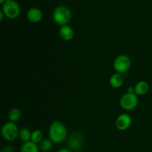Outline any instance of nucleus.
Here are the masks:
<instances>
[{"label":"nucleus","instance_id":"obj_1","mask_svg":"<svg viewBox=\"0 0 152 152\" xmlns=\"http://www.w3.org/2000/svg\"><path fill=\"white\" fill-rule=\"evenodd\" d=\"M49 137L53 143H61L67 137V129L63 123L54 121L49 128Z\"/></svg>","mask_w":152,"mask_h":152},{"label":"nucleus","instance_id":"obj_2","mask_svg":"<svg viewBox=\"0 0 152 152\" xmlns=\"http://www.w3.org/2000/svg\"><path fill=\"white\" fill-rule=\"evenodd\" d=\"M72 13L68 7L60 5L56 7L53 12V19L58 25H65L71 21Z\"/></svg>","mask_w":152,"mask_h":152},{"label":"nucleus","instance_id":"obj_3","mask_svg":"<svg viewBox=\"0 0 152 152\" xmlns=\"http://www.w3.org/2000/svg\"><path fill=\"white\" fill-rule=\"evenodd\" d=\"M1 10L6 17L12 19L17 18L21 13L20 6L15 0H6Z\"/></svg>","mask_w":152,"mask_h":152},{"label":"nucleus","instance_id":"obj_4","mask_svg":"<svg viewBox=\"0 0 152 152\" xmlns=\"http://www.w3.org/2000/svg\"><path fill=\"white\" fill-rule=\"evenodd\" d=\"M19 129L17 126L13 122H7L3 125L1 128V136L5 140L13 141L19 136Z\"/></svg>","mask_w":152,"mask_h":152},{"label":"nucleus","instance_id":"obj_5","mask_svg":"<svg viewBox=\"0 0 152 152\" xmlns=\"http://www.w3.org/2000/svg\"><path fill=\"white\" fill-rule=\"evenodd\" d=\"M113 65H114V68L117 71V73L123 74L127 72L129 68H131L132 61L129 56L121 54L114 59Z\"/></svg>","mask_w":152,"mask_h":152},{"label":"nucleus","instance_id":"obj_6","mask_svg":"<svg viewBox=\"0 0 152 152\" xmlns=\"http://www.w3.org/2000/svg\"><path fill=\"white\" fill-rule=\"evenodd\" d=\"M120 106L126 111L133 110L137 106L138 97L135 93H129L123 94L120 101Z\"/></svg>","mask_w":152,"mask_h":152},{"label":"nucleus","instance_id":"obj_7","mask_svg":"<svg viewBox=\"0 0 152 152\" xmlns=\"http://www.w3.org/2000/svg\"><path fill=\"white\" fill-rule=\"evenodd\" d=\"M132 117L129 114H122L116 120V127L120 131H126L132 125Z\"/></svg>","mask_w":152,"mask_h":152},{"label":"nucleus","instance_id":"obj_8","mask_svg":"<svg viewBox=\"0 0 152 152\" xmlns=\"http://www.w3.org/2000/svg\"><path fill=\"white\" fill-rule=\"evenodd\" d=\"M68 145L70 149L77 151L83 146V137L80 134L75 133L71 135L68 141Z\"/></svg>","mask_w":152,"mask_h":152},{"label":"nucleus","instance_id":"obj_9","mask_svg":"<svg viewBox=\"0 0 152 152\" xmlns=\"http://www.w3.org/2000/svg\"><path fill=\"white\" fill-rule=\"evenodd\" d=\"M27 18L30 22L37 23L42 19V13L37 7H31L27 12Z\"/></svg>","mask_w":152,"mask_h":152},{"label":"nucleus","instance_id":"obj_10","mask_svg":"<svg viewBox=\"0 0 152 152\" xmlns=\"http://www.w3.org/2000/svg\"><path fill=\"white\" fill-rule=\"evenodd\" d=\"M59 35L65 41H70L74 37V29L68 25H62L59 29Z\"/></svg>","mask_w":152,"mask_h":152},{"label":"nucleus","instance_id":"obj_11","mask_svg":"<svg viewBox=\"0 0 152 152\" xmlns=\"http://www.w3.org/2000/svg\"><path fill=\"white\" fill-rule=\"evenodd\" d=\"M124 83V77L121 74L116 73L113 74L110 78V85L114 88H119L123 86Z\"/></svg>","mask_w":152,"mask_h":152},{"label":"nucleus","instance_id":"obj_12","mask_svg":"<svg viewBox=\"0 0 152 152\" xmlns=\"http://www.w3.org/2000/svg\"><path fill=\"white\" fill-rule=\"evenodd\" d=\"M149 91V86L145 81H140L135 85L134 93L137 95H145Z\"/></svg>","mask_w":152,"mask_h":152},{"label":"nucleus","instance_id":"obj_13","mask_svg":"<svg viewBox=\"0 0 152 152\" xmlns=\"http://www.w3.org/2000/svg\"><path fill=\"white\" fill-rule=\"evenodd\" d=\"M39 147L31 140L24 142L20 148V152H39Z\"/></svg>","mask_w":152,"mask_h":152},{"label":"nucleus","instance_id":"obj_14","mask_svg":"<svg viewBox=\"0 0 152 152\" xmlns=\"http://www.w3.org/2000/svg\"><path fill=\"white\" fill-rule=\"evenodd\" d=\"M31 134L32 132H31L30 129H27V128H23V129H20L19 132V137L22 142H26L28 141L31 140Z\"/></svg>","mask_w":152,"mask_h":152},{"label":"nucleus","instance_id":"obj_15","mask_svg":"<svg viewBox=\"0 0 152 152\" xmlns=\"http://www.w3.org/2000/svg\"><path fill=\"white\" fill-rule=\"evenodd\" d=\"M21 111L17 108H12L8 114L9 120H10V122H13V123H15V122L18 121L19 119L21 118Z\"/></svg>","mask_w":152,"mask_h":152},{"label":"nucleus","instance_id":"obj_16","mask_svg":"<svg viewBox=\"0 0 152 152\" xmlns=\"http://www.w3.org/2000/svg\"><path fill=\"white\" fill-rule=\"evenodd\" d=\"M53 145V142L50 139L42 140L41 142L39 143V150L42 152H48L50 151Z\"/></svg>","mask_w":152,"mask_h":152},{"label":"nucleus","instance_id":"obj_17","mask_svg":"<svg viewBox=\"0 0 152 152\" xmlns=\"http://www.w3.org/2000/svg\"><path fill=\"white\" fill-rule=\"evenodd\" d=\"M43 134L40 130H35L31 134V140L35 143L38 144L42 141Z\"/></svg>","mask_w":152,"mask_h":152},{"label":"nucleus","instance_id":"obj_18","mask_svg":"<svg viewBox=\"0 0 152 152\" xmlns=\"http://www.w3.org/2000/svg\"><path fill=\"white\" fill-rule=\"evenodd\" d=\"M1 152H13V148L10 145H6L1 150Z\"/></svg>","mask_w":152,"mask_h":152},{"label":"nucleus","instance_id":"obj_19","mask_svg":"<svg viewBox=\"0 0 152 152\" xmlns=\"http://www.w3.org/2000/svg\"><path fill=\"white\" fill-rule=\"evenodd\" d=\"M58 152H71L69 149H67V148H62V149L59 150Z\"/></svg>","mask_w":152,"mask_h":152},{"label":"nucleus","instance_id":"obj_20","mask_svg":"<svg viewBox=\"0 0 152 152\" xmlns=\"http://www.w3.org/2000/svg\"><path fill=\"white\" fill-rule=\"evenodd\" d=\"M4 13H3L2 10L0 11V21H2L3 20V16H4Z\"/></svg>","mask_w":152,"mask_h":152},{"label":"nucleus","instance_id":"obj_21","mask_svg":"<svg viewBox=\"0 0 152 152\" xmlns=\"http://www.w3.org/2000/svg\"><path fill=\"white\" fill-rule=\"evenodd\" d=\"M5 1H6V0H0V4H3L4 2H5Z\"/></svg>","mask_w":152,"mask_h":152},{"label":"nucleus","instance_id":"obj_22","mask_svg":"<svg viewBox=\"0 0 152 152\" xmlns=\"http://www.w3.org/2000/svg\"><path fill=\"white\" fill-rule=\"evenodd\" d=\"M79 152H83V151H79Z\"/></svg>","mask_w":152,"mask_h":152}]
</instances>
